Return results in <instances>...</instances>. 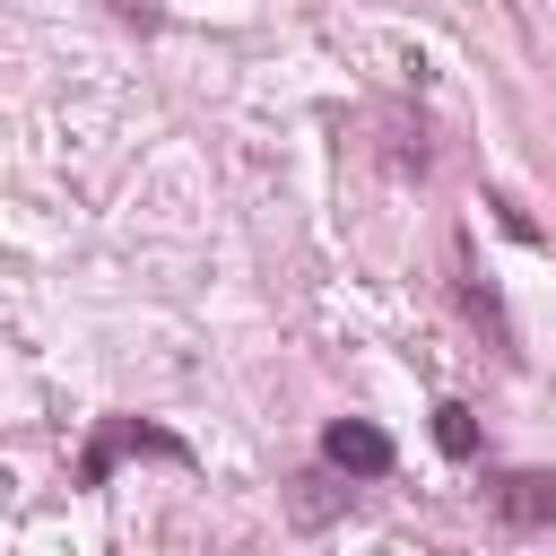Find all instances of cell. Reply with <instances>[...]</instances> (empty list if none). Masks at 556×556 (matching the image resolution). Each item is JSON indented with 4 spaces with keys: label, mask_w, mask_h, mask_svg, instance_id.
Returning a JSON list of instances; mask_svg holds the SVG:
<instances>
[{
    "label": "cell",
    "mask_w": 556,
    "mask_h": 556,
    "mask_svg": "<svg viewBox=\"0 0 556 556\" xmlns=\"http://www.w3.org/2000/svg\"><path fill=\"white\" fill-rule=\"evenodd\" d=\"M321 469H330V478H391V469H400V443H391L374 417H330V426H321Z\"/></svg>",
    "instance_id": "2"
},
{
    "label": "cell",
    "mask_w": 556,
    "mask_h": 556,
    "mask_svg": "<svg viewBox=\"0 0 556 556\" xmlns=\"http://www.w3.org/2000/svg\"><path fill=\"white\" fill-rule=\"evenodd\" d=\"M460 313H469V321H478V330H486V339H495V348L513 356V321H504V304H495V295H486V287L469 278V261H460Z\"/></svg>",
    "instance_id": "4"
},
{
    "label": "cell",
    "mask_w": 556,
    "mask_h": 556,
    "mask_svg": "<svg viewBox=\"0 0 556 556\" xmlns=\"http://www.w3.org/2000/svg\"><path fill=\"white\" fill-rule=\"evenodd\" d=\"M382 130H391V148H382V156H391V174H426V165H434V148H426V122L408 130L400 113H382Z\"/></svg>",
    "instance_id": "5"
},
{
    "label": "cell",
    "mask_w": 556,
    "mask_h": 556,
    "mask_svg": "<svg viewBox=\"0 0 556 556\" xmlns=\"http://www.w3.org/2000/svg\"><path fill=\"white\" fill-rule=\"evenodd\" d=\"M339 504H348V495H339L330 478H295V521H330Z\"/></svg>",
    "instance_id": "7"
},
{
    "label": "cell",
    "mask_w": 556,
    "mask_h": 556,
    "mask_svg": "<svg viewBox=\"0 0 556 556\" xmlns=\"http://www.w3.org/2000/svg\"><path fill=\"white\" fill-rule=\"evenodd\" d=\"M130 452H156V460H182V469H191V443H182L174 426H156V417H104V426L87 434V452H78V486H104Z\"/></svg>",
    "instance_id": "1"
},
{
    "label": "cell",
    "mask_w": 556,
    "mask_h": 556,
    "mask_svg": "<svg viewBox=\"0 0 556 556\" xmlns=\"http://www.w3.org/2000/svg\"><path fill=\"white\" fill-rule=\"evenodd\" d=\"M434 443H443L452 460H478V417H469L460 400H443V408H434Z\"/></svg>",
    "instance_id": "6"
},
{
    "label": "cell",
    "mask_w": 556,
    "mask_h": 556,
    "mask_svg": "<svg viewBox=\"0 0 556 556\" xmlns=\"http://www.w3.org/2000/svg\"><path fill=\"white\" fill-rule=\"evenodd\" d=\"M486 513L504 530H556V469H495L486 478Z\"/></svg>",
    "instance_id": "3"
}]
</instances>
